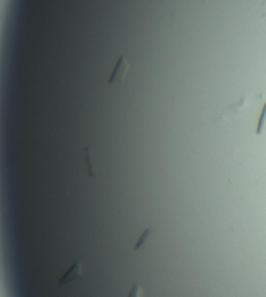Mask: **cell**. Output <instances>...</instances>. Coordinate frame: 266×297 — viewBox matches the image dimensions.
I'll list each match as a JSON object with an SVG mask.
<instances>
[{
    "label": "cell",
    "instance_id": "cell-6",
    "mask_svg": "<svg viewBox=\"0 0 266 297\" xmlns=\"http://www.w3.org/2000/svg\"><path fill=\"white\" fill-rule=\"evenodd\" d=\"M265 113H266V104L264 105V108H263V111L261 113V116H260V120H259V126H258V133L261 132V128L263 126V122H264V118H265Z\"/></svg>",
    "mask_w": 266,
    "mask_h": 297
},
{
    "label": "cell",
    "instance_id": "cell-1",
    "mask_svg": "<svg viewBox=\"0 0 266 297\" xmlns=\"http://www.w3.org/2000/svg\"><path fill=\"white\" fill-rule=\"evenodd\" d=\"M128 69H129L128 62H127V60L125 59L124 56H121L112 70V73L108 79V82L109 83L122 82L126 76L127 72H128Z\"/></svg>",
    "mask_w": 266,
    "mask_h": 297
},
{
    "label": "cell",
    "instance_id": "cell-3",
    "mask_svg": "<svg viewBox=\"0 0 266 297\" xmlns=\"http://www.w3.org/2000/svg\"><path fill=\"white\" fill-rule=\"evenodd\" d=\"M83 156H84V163H86V165H87L88 174H89L90 177H94L96 175V173H97V171H96V167H95V164H94V161H93V158H92L93 156H92V152H91L90 148H84Z\"/></svg>",
    "mask_w": 266,
    "mask_h": 297
},
{
    "label": "cell",
    "instance_id": "cell-5",
    "mask_svg": "<svg viewBox=\"0 0 266 297\" xmlns=\"http://www.w3.org/2000/svg\"><path fill=\"white\" fill-rule=\"evenodd\" d=\"M128 297H144V289L141 285H134L131 288Z\"/></svg>",
    "mask_w": 266,
    "mask_h": 297
},
{
    "label": "cell",
    "instance_id": "cell-4",
    "mask_svg": "<svg viewBox=\"0 0 266 297\" xmlns=\"http://www.w3.org/2000/svg\"><path fill=\"white\" fill-rule=\"evenodd\" d=\"M150 234H151V230L150 229H146L145 232L142 234V236L140 238H138V240L136 242V245L134 247V250L140 249L145 245V242L147 241V239L149 238V236H150Z\"/></svg>",
    "mask_w": 266,
    "mask_h": 297
},
{
    "label": "cell",
    "instance_id": "cell-2",
    "mask_svg": "<svg viewBox=\"0 0 266 297\" xmlns=\"http://www.w3.org/2000/svg\"><path fill=\"white\" fill-rule=\"evenodd\" d=\"M82 270H83V266L80 262L74 263L70 267V269L65 274H63L62 278L58 281V285L65 286V285H68L74 281L78 280L79 278H81Z\"/></svg>",
    "mask_w": 266,
    "mask_h": 297
}]
</instances>
